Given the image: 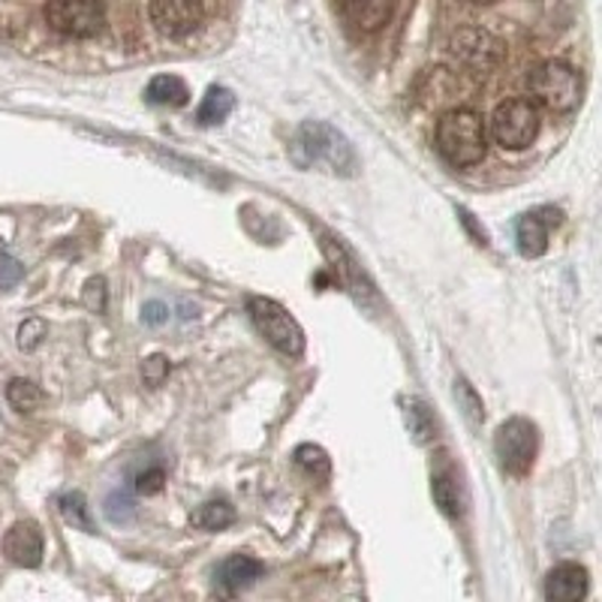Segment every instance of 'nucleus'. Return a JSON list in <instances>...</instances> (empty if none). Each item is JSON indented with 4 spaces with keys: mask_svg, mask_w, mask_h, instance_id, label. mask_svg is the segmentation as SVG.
Returning <instances> with one entry per match:
<instances>
[{
    "mask_svg": "<svg viewBox=\"0 0 602 602\" xmlns=\"http://www.w3.org/2000/svg\"><path fill=\"white\" fill-rule=\"evenodd\" d=\"M437 151L452 166H476L488 151L486 121L473 109H449L437 121Z\"/></svg>",
    "mask_w": 602,
    "mask_h": 602,
    "instance_id": "1",
    "label": "nucleus"
},
{
    "mask_svg": "<svg viewBox=\"0 0 602 602\" xmlns=\"http://www.w3.org/2000/svg\"><path fill=\"white\" fill-rule=\"evenodd\" d=\"M296 160L302 166H328L340 175H353L359 166L347 139L340 136L335 127L319 124V121H307L305 127L298 130Z\"/></svg>",
    "mask_w": 602,
    "mask_h": 602,
    "instance_id": "2",
    "label": "nucleus"
},
{
    "mask_svg": "<svg viewBox=\"0 0 602 602\" xmlns=\"http://www.w3.org/2000/svg\"><path fill=\"white\" fill-rule=\"evenodd\" d=\"M528 88L549 112H572L581 100V75L563 61H542L528 75Z\"/></svg>",
    "mask_w": 602,
    "mask_h": 602,
    "instance_id": "3",
    "label": "nucleus"
},
{
    "mask_svg": "<svg viewBox=\"0 0 602 602\" xmlns=\"http://www.w3.org/2000/svg\"><path fill=\"white\" fill-rule=\"evenodd\" d=\"M45 24L70 40H91L106 28L103 0H45Z\"/></svg>",
    "mask_w": 602,
    "mask_h": 602,
    "instance_id": "4",
    "label": "nucleus"
},
{
    "mask_svg": "<svg viewBox=\"0 0 602 602\" xmlns=\"http://www.w3.org/2000/svg\"><path fill=\"white\" fill-rule=\"evenodd\" d=\"M247 310H251V319L259 328V335L272 347L280 349L284 356H302L305 353V331L296 323V317L284 305H277L275 298H251Z\"/></svg>",
    "mask_w": 602,
    "mask_h": 602,
    "instance_id": "5",
    "label": "nucleus"
},
{
    "mask_svg": "<svg viewBox=\"0 0 602 602\" xmlns=\"http://www.w3.org/2000/svg\"><path fill=\"white\" fill-rule=\"evenodd\" d=\"M539 449V433L537 425L528 422V419H509L497 428L494 437V452L500 458V467L512 476H528L533 461H537Z\"/></svg>",
    "mask_w": 602,
    "mask_h": 602,
    "instance_id": "6",
    "label": "nucleus"
},
{
    "mask_svg": "<svg viewBox=\"0 0 602 602\" xmlns=\"http://www.w3.org/2000/svg\"><path fill=\"white\" fill-rule=\"evenodd\" d=\"M488 127L497 145L512 151L528 149L539 133V112L530 100H507L494 109Z\"/></svg>",
    "mask_w": 602,
    "mask_h": 602,
    "instance_id": "7",
    "label": "nucleus"
},
{
    "mask_svg": "<svg viewBox=\"0 0 602 602\" xmlns=\"http://www.w3.org/2000/svg\"><path fill=\"white\" fill-rule=\"evenodd\" d=\"M205 22L202 0H151V24L170 40H184Z\"/></svg>",
    "mask_w": 602,
    "mask_h": 602,
    "instance_id": "8",
    "label": "nucleus"
},
{
    "mask_svg": "<svg viewBox=\"0 0 602 602\" xmlns=\"http://www.w3.org/2000/svg\"><path fill=\"white\" fill-rule=\"evenodd\" d=\"M449 52L467 64L476 73H486L491 67H497L503 61V43L497 40L494 33L482 31V28H465V31H458L449 40Z\"/></svg>",
    "mask_w": 602,
    "mask_h": 602,
    "instance_id": "9",
    "label": "nucleus"
},
{
    "mask_svg": "<svg viewBox=\"0 0 602 602\" xmlns=\"http://www.w3.org/2000/svg\"><path fill=\"white\" fill-rule=\"evenodd\" d=\"M43 549H45V539L40 524H33V521H16L10 530H7V537H3V554L10 563L16 567H40L43 563Z\"/></svg>",
    "mask_w": 602,
    "mask_h": 602,
    "instance_id": "10",
    "label": "nucleus"
},
{
    "mask_svg": "<svg viewBox=\"0 0 602 602\" xmlns=\"http://www.w3.org/2000/svg\"><path fill=\"white\" fill-rule=\"evenodd\" d=\"M265 567L251 554H233V558H226L214 572V584H217V591L223 596H238L247 588H254L256 581L263 579Z\"/></svg>",
    "mask_w": 602,
    "mask_h": 602,
    "instance_id": "11",
    "label": "nucleus"
},
{
    "mask_svg": "<svg viewBox=\"0 0 602 602\" xmlns=\"http://www.w3.org/2000/svg\"><path fill=\"white\" fill-rule=\"evenodd\" d=\"M588 596V570L579 563H560L545 579V600L579 602Z\"/></svg>",
    "mask_w": 602,
    "mask_h": 602,
    "instance_id": "12",
    "label": "nucleus"
},
{
    "mask_svg": "<svg viewBox=\"0 0 602 602\" xmlns=\"http://www.w3.org/2000/svg\"><path fill=\"white\" fill-rule=\"evenodd\" d=\"M340 10L353 28L359 31H380L389 22L391 0H340Z\"/></svg>",
    "mask_w": 602,
    "mask_h": 602,
    "instance_id": "13",
    "label": "nucleus"
},
{
    "mask_svg": "<svg viewBox=\"0 0 602 602\" xmlns=\"http://www.w3.org/2000/svg\"><path fill=\"white\" fill-rule=\"evenodd\" d=\"M549 226L551 223L542 217V214H524L516 226V242L521 256L528 259H537V256L545 254L549 247Z\"/></svg>",
    "mask_w": 602,
    "mask_h": 602,
    "instance_id": "14",
    "label": "nucleus"
},
{
    "mask_svg": "<svg viewBox=\"0 0 602 602\" xmlns=\"http://www.w3.org/2000/svg\"><path fill=\"white\" fill-rule=\"evenodd\" d=\"M145 100H149L151 106L178 109L191 100V88H187V82L178 79V75H157V79H151L149 88H145Z\"/></svg>",
    "mask_w": 602,
    "mask_h": 602,
    "instance_id": "15",
    "label": "nucleus"
},
{
    "mask_svg": "<svg viewBox=\"0 0 602 602\" xmlns=\"http://www.w3.org/2000/svg\"><path fill=\"white\" fill-rule=\"evenodd\" d=\"M235 109V94L229 88H208V94L202 100L200 112H196V121L202 127H214V124H223L226 118L233 115Z\"/></svg>",
    "mask_w": 602,
    "mask_h": 602,
    "instance_id": "16",
    "label": "nucleus"
},
{
    "mask_svg": "<svg viewBox=\"0 0 602 602\" xmlns=\"http://www.w3.org/2000/svg\"><path fill=\"white\" fill-rule=\"evenodd\" d=\"M58 509H61V516H64L67 524H73L75 530H82V533H96L94 528V518H91V507H88V500L82 491H70L58 500Z\"/></svg>",
    "mask_w": 602,
    "mask_h": 602,
    "instance_id": "17",
    "label": "nucleus"
},
{
    "mask_svg": "<svg viewBox=\"0 0 602 602\" xmlns=\"http://www.w3.org/2000/svg\"><path fill=\"white\" fill-rule=\"evenodd\" d=\"M235 521V509L226 500H208L196 509L193 524H200L202 530H226Z\"/></svg>",
    "mask_w": 602,
    "mask_h": 602,
    "instance_id": "18",
    "label": "nucleus"
},
{
    "mask_svg": "<svg viewBox=\"0 0 602 602\" xmlns=\"http://www.w3.org/2000/svg\"><path fill=\"white\" fill-rule=\"evenodd\" d=\"M7 401H10L12 410L33 412L37 407H43L45 395L40 391V386H33L31 380H12L10 386H7Z\"/></svg>",
    "mask_w": 602,
    "mask_h": 602,
    "instance_id": "19",
    "label": "nucleus"
},
{
    "mask_svg": "<svg viewBox=\"0 0 602 602\" xmlns=\"http://www.w3.org/2000/svg\"><path fill=\"white\" fill-rule=\"evenodd\" d=\"M103 512L112 524H130L136 518V500L124 488H115L112 494L103 500Z\"/></svg>",
    "mask_w": 602,
    "mask_h": 602,
    "instance_id": "20",
    "label": "nucleus"
},
{
    "mask_svg": "<svg viewBox=\"0 0 602 602\" xmlns=\"http://www.w3.org/2000/svg\"><path fill=\"white\" fill-rule=\"evenodd\" d=\"M296 465L302 467V470H307L314 479H328V473H331V461H328L326 449H319V446H298Z\"/></svg>",
    "mask_w": 602,
    "mask_h": 602,
    "instance_id": "21",
    "label": "nucleus"
},
{
    "mask_svg": "<svg viewBox=\"0 0 602 602\" xmlns=\"http://www.w3.org/2000/svg\"><path fill=\"white\" fill-rule=\"evenodd\" d=\"M431 491L437 507L443 509L446 516H461V494H458V486H455L449 476H433Z\"/></svg>",
    "mask_w": 602,
    "mask_h": 602,
    "instance_id": "22",
    "label": "nucleus"
},
{
    "mask_svg": "<svg viewBox=\"0 0 602 602\" xmlns=\"http://www.w3.org/2000/svg\"><path fill=\"white\" fill-rule=\"evenodd\" d=\"M24 275V265L7 251H0V289H12Z\"/></svg>",
    "mask_w": 602,
    "mask_h": 602,
    "instance_id": "23",
    "label": "nucleus"
},
{
    "mask_svg": "<svg viewBox=\"0 0 602 602\" xmlns=\"http://www.w3.org/2000/svg\"><path fill=\"white\" fill-rule=\"evenodd\" d=\"M163 482H166V470L163 467H149V470H142L136 476V486L133 488H136L139 494H157Z\"/></svg>",
    "mask_w": 602,
    "mask_h": 602,
    "instance_id": "24",
    "label": "nucleus"
},
{
    "mask_svg": "<svg viewBox=\"0 0 602 602\" xmlns=\"http://www.w3.org/2000/svg\"><path fill=\"white\" fill-rule=\"evenodd\" d=\"M45 338V323L43 319H28L22 328H19V347L22 349H37Z\"/></svg>",
    "mask_w": 602,
    "mask_h": 602,
    "instance_id": "25",
    "label": "nucleus"
},
{
    "mask_svg": "<svg viewBox=\"0 0 602 602\" xmlns=\"http://www.w3.org/2000/svg\"><path fill=\"white\" fill-rule=\"evenodd\" d=\"M142 377H145L149 386H160V382L170 377V359H166V356H151V359H145Z\"/></svg>",
    "mask_w": 602,
    "mask_h": 602,
    "instance_id": "26",
    "label": "nucleus"
},
{
    "mask_svg": "<svg viewBox=\"0 0 602 602\" xmlns=\"http://www.w3.org/2000/svg\"><path fill=\"white\" fill-rule=\"evenodd\" d=\"M85 305L91 307V310H96V314L106 307V280H103V277H94V280L85 284Z\"/></svg>",
    "mask_w": 602,
    "mask_h": 602,
    "instance_id": "27",
    "label": "nucleus"
},
{
    "mask_svg": "<svg viewBox=\"0 0 602 602\" xmlns=\"http://www.w3.org/2000/svg\"><path fill=\"white\" fill-rule=\"evenodd\" d=\"M458 395H461V401H465L467 416H470L473 422H482V419H486V412H482V404H479V398H476L473 389H470L465 380L458 382Z\"/></svg>",
    "mask_w": 602,
    "mask_h": 602,
    "instance_id": "28",
    "label": "nucleus"
},
{
    "mask_svg": "<svg viewBox=\"0 0 602 602\" xmlns=\"http://www.w3.org/2000/svg\"><path fill=\"white\" fill-rule=\"evenodd\" d=\"M142 319H145L149 326H163V323L170 319V307L163 305V302H149V305L142 307Z\"/></svg>",
    "mask_w": 602,
    "mask_h": 602,
    "instance_id": "29",
    "label": "nucleus"
},
{
    "mask_svg": "<svg viewBox=\"0 0 602 602\" xmlns=\"http://www.w3.org/2000/svg\"><path fill=\"white\" fill-rule=\"evenodd\" d=\"M470 3H491V0H470Z\"/></svg>",
    "mask_w": 602,
    "mask_h": 602,
    "instance_id": "30",
    "label": "nucleus"
}]
</instances>
